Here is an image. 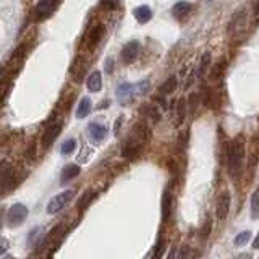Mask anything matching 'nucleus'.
I'll use <instances>...</instances> for the list:
<instances>
[{
    "instance_id": "nucleus-21",
    "label": "nucleus",
    "mask_w": 259,
    "mask_h": 259,
    "mask_svg": "<svg viewBox=\"0 0 259 259\" xmlns=\"http://www.w3.org/2000/svg\"><path fill=\"white\" fill-rule=\"evenodd\" d=\"M91 109H93L91 99H89V97H83V99H81L79 104H78L76 117H78V118H86V117L89 115V113H91Z\"/></svg>"
},
{
    "instance_id": "nucleus-5",
    "label": "nucleus",
    "mask_w": 259,
    "mask_h": 259,
    "mask_svg": "<svg viewBox=\"0 0 259 259\" xmlns=\"http://www.w3.org/2000/svg\"><path fill=\"white\" fill-rule=\"evenodd\" d=\"M62 132V120L57 118L55 115L51 117V120L47 121V126L44 130V135H42V146L44 148H51L54 144V141L57 140V136L60 135Z\"/></svg>"
},
{
    "instance_id": "nucleus-23",
    "label": "nucleus",
    "mask_w": 259,
    "mask_h": 259,
    "mask_svg": "<svg viewBox=\"0 0 259 259\" xmlns=\"http://www.w3.org/2000/svg\"><path fill=\"white\" fill-rule=\"evenodd\" d=\"M94 196H96V193L93 191V190H86L84 193H83V196H81L79 199H78V202H76V207L81 210V209H84L89 202H91L93 199H94Z\"/></svg>"
},
{
    "instance_id": "nucleus-40",
    "label": "nucleus",
    "mask_w": 259,
    "mask_h": 259,
    "mask_svg": "<svg viewBox=\"0 0 259 259\" xmlns=\"http://www.w3.org/2000/svg\"><path fill=\"white\" fill-rule=\"evenodd\" d=\"M253 248L254 249H259V232H257V235H256L254 240H253Z\"/></svg>"
},
{
    "instance_id": "nucleus-9",
    "label": "nucleus",
    "mask_w": 259,
    "mask_h": 259,
    "mask_svg": "<svg viewBox=\"0 0 259 259\" xmlns=\"http://www.w3.org/2000/svg\"><path fill=\"white\" fill-rule=\"evenodd\" d=\"M140 51H141V44L138 40H130L121 49V62L125 65L133 63L138 59V55H140Z\"/></svg>"
},
{
    "instance_id": "nucleus-43",
    "label": "nucleus",
    "mask_w": 259,
    "mask_h": 259,
    "mask_svg": "<svg viewBox=\"0 0 259 259\" xmlns=\"http://www.w3.org/2000/svg\"><path fill=\"white\" fill-rule=\"evenodd\" d=\"M0 229H2V219H0Z\"/></svg>"
},
{
    "instance_id": "nucleus-39",
    "label": "nucleus",
    "mask_w": 259,
    "mask_h": 259,
    "mask_svg": "<svg viewBox=\"0 0 259 259\" xmlns=\"http://www.w3.org/2000/svg\"><path fill=\"white\" fill-rule=\"evenodd\" d=\"M177 246H174L172 249H170V254H168V257L167 259H175V256H177Z\"/></svg>"
},
{
    "instance_id": "nucleus-32",
    "label": "nucleus",
    "mask_w": 259,
    "mask_h": 259,
    "mask_svg": "<svg viewBox=\"0 0 259 259\" xmlns=\"http://www.w3.org/2000/svg\"><path fill=\"white\" fill-rule=\"evenodd\" d=\"M198 104H199V94L193 93L190 96V99H188V105H186V109H190V112L194 113V112H196V109H198Z\"/></svg>"
},
{
    "instance_id": "nucleus-19",
    "label": "nucleus",
    "mask_w": 259,
    "mask_h": 259,
    "mask_svg": "<svg viewBox=\"0 0 259 259\" xmlns=\"http://www.w3.org/2000/svg\"><path fill=\"white\" fill-rule=\"evenodd\" d=\"M135 18L138 23H141V24H146L151 18H152V12H151V8L148 5H141V7H138L136 10H135Z\"/></svg>"
},
{
    "instance_id": "nucleus-8",
    "label": "nucleus",
    "mask_w": 259,
    "mask_h": 259,
    "mask_svg": "<svg viewBox=\"0 0 259 259\" xmlns=\"http://www.w3.org/2000/svg\"><path fill=\"white\" fill-rule=\"evenodd\" d=\"M88 62H86V59L83 55H78L75 60H73V63H71V76H73V79L76 81V83H83L84 81V78H86V71H88Z\"/></svg>"
},
{
    "instance_id": "nucleus-10",
    "label": "nucleus",
    "mask_w": 259,
    "mask_h": 259,
    "mask_svg": "<svg viewBox=\"0 0 259 259\" xmlns=\"http://www.w3.org/2000/svg\"><path fill=\"white\" fill-rule=\"evenodd\" d=\"M107 133H109V128L102 123H97V121H93V123H89L88 126V135L94 144L102 143L105 138H107Z\"/></svg>"
},
{
    "instance_id": "nucleus-25",
    "label": "nucleus",
    "mask_w": 259,
    "mask_h": 259,
    "mask_svg": "<svg viewBox=\"0 0 259 259\" xmlns=\"http://www.w3.org/2000/svg\"><path fill=\"white\" fill-rule=\"evenodd\" d=\"M75 149H76V140H75V138H68V140L63 141L62 146H60V152L63 154V156H68V154H71Z\"/></svg>"
},
{
    "instance_id": "nucleus-36",
    "label": "nucleus",
    "mask_w": 259,
    "mask_h": 259,
    "mask_svg": "<svg viewBox=\"0 0 259 259\" xmlns=\"http://www.w3.org/2000/svg\"><path fill=\"white\" fill-rule=\"evenodd\" d=\"M102 7L109 8V10H112V8L117 7V0H102Z\"/></svg>"
},
{
    "instance_id": "nucleus-18",
    "label": "nucleus",
    "mask_w": 259,
    "mask_h": 259,
    "mask_svg": "<svg viewBox=\"0 0 259 259\" xmlns=\"http://www.w3.org/2000/svg\"><path fill=\"white\" fill-rule=\"evenodd\" d=\"M86 84H88V89L91 93H99L102 89V75L99 71H93L91 75L88 76Z\"/></svg>"
},
{
    "instance_id": "nucleus-34",
    "label": "nucleus",
    "mask_w": 259,
    "mask_h": 259,
    "mask_svg": "<svg viewBox=\"0 0 259 259\" xmlns=\"http://www.w3.org/2000/svg\"><path fill=\"white\" fill-rule=\"evenodd\" d=\"M209 233H210V221H209V219H207V222L204 224V227H202V230H201V238L202 240H206L207 237H209Z\"/></svg>"
},
{
    "instance_id": "nucleus-15",
    "label": "nucleus",
    "mask_w": 259,
    "mask_h": 259,
    "mask_svg": "<svg viewBox=\"0 0 259 259\" xmlns=\"http://www.w3.org/2000/svg\"><path fill=\"white\" fill-rule=\"evenodd\" d=\"M79 172H81V168H79V165H76V164H68V165H65V167L62 168V172H60V183L65 185V183L71 182L73 178H76V177L79 175Z\"/></svg>"
},
{
    "instance_id": "nucleus-3",
    "label": "nucleus",
    "mask_w": 259,
    "mask_h": 259,
    "mask_svg": "<svg viewBox=\"0 0 259 259\" xmlns=\"http://www.w3.org/2000/svg\"><path fill=\"white\" fill-rule=\"evenodd\" d=\"M73 196H75V190H67V191H63V193H59V194H55L54 198H51V201L47 202V207L46 210L49 214H57V212H60L62 209L67 207Z\"/></svg>"
},
{
    "instance_id": "nucleus-35",
    "label": "nucleus",
    "mask_w": 259,
    "mask_h": 259,
    "mask_svg": "<svg viewBox=\"0 0 259 259\" xmlns=\"http://www.w3.org/2000/svg\"><path fill=\"white\" fill-rule=\"evenodd\" d=\"M8 248H10V243H8V240H5V238H0V256L5 254Z\"/></svg>"
},
{
    "instance_id": "nucleus-29",
    "label": "nucleus",
    "mask_w": 259,
    "mask_h": 259,
    "mask_svg": "<svg viewBox=\"0 0 259 259\" xmlns=\"http://www.w3.org/2000/svg\"><path fill=\"white\" fill-rule=\"evenodd\" d=\"M224 71H225V62L222 60V62H219V63L214 65L212 71H210V78H212V79H221L222 75H224Z\"/></svg>"
},
{
    "instance_id": "nucleus-12",
    "label": "nucleus",
    "mask_w": 259,
    "mask_h": 259,
    "mask_svg": "<svg viewBox=\"0 0 259 259\" xmlns=\"http://www.w3.org/2000/svg\"><path fill=\"white\" fill-rule=\"evenodd\" d=\"M115 96H117V101H118L120 105H128L130 102L133 101V97H135V88H133V84L121 83L117 88Z\"/></svg>"
},
{
    "instance_id": "nucleus-42",
    "label": "nucleus",
    "mask_w": 259,
    "mask_h": 259,
    "mask_svg": "<svg viewBox=\"0 0 259 259\" xmlns=\"http://www.w3.org/2000/svg\"><path fill=\"white\" fill-rule=\"evenodd\" d=\"M4 259H15L13 256H7V257H4Z\"/></svg>"
},
{
    "instance_id": "nucleus-33",
    "label": "nucleus",
    "mask_w": 259,
    "mask_h": 259,
    "mask_svg": "<svg viewBox=\"0 0 259 259\" xmlns=\"http://www.w3.org/2000/svg\"><path fill=\"white\" fill-rule=\"evenodd\" d=\"M190 253H191L190 246H188V245H183L180 249L177 251V256H175V259H188Z\"/></svg>"
},
{
    "instance_id": "nucleus-38",
    "label": "nucleus",
    "mask_w": 259,
    "mask_h": 259,
    "mask_svg": "<svg viewBox=\"0 0 259 259\" xmlns=\"http://www.w3.org/2000/svg\"><path fill=\"white\" fill-rule=\"evenodd\" d=\"M233 259H253V254H251V253H241V254H238L237 257H233Z\"/></svg>"
},
{
    "instance_id": "nucleus-4",
    "label": "nucleus",
    "mask_w": 259,
    "mask_h": 259,
    "mask_svg": "<svg viewBox=\"0 0 259 259\" xmlns=\"http://www.w3.org/2000/svg\"><path fill=\"white\" fill-rule=\"evenodd\" d=\"M246 21H248V12L246 8H238L233 13L232 20L229 23V32L230 36H240L246 31Z\"/></svg>"
},
{
    "instance_id": "nucleus-11",
    "label": "nucleus",
    "mask_w": 259,
    "mask_h": 259,
    "mask_svg": "<svg viewBox=\"0 0 259 259\" xmlns=\"http://www.w3.org/2000/svg\"><path fill=\"white\" fill-rule=\"evenodd\" d=\"M104 32H105L104 24H101V23L93 24V26L89 28L88 34H86V46H88L89 49H94L97 44L101 42V39H102V36H104Z\"/></svg>"
},
{
    "instance_id": "nucleus-22",
    "label": "nucleus",
    "mask_w": 259,
    "mask_h": 259,
    "mask_svg": "<svg viewBox=\"0 0 259 259\" xmlns=\"http://www.w3.org/2000/svg\"><path fill=\"white\" fill-rule=\"evenodd\" d=\"M186 101L185 99H180L177 102V107H175V125L180 126L183 121H185V117H186Z\"/></svg>"
},
{
    "instance_id": "nucleus-24",
    "label": "nucleus",
    "mask_w": 259,
    "mask_h": 259,
    "mask_svg": "<svg viewBox=\"0 0 259 259\" xmlns=\"http://www.w3.org/2000/svg\"><path fill=\"white\" fill-rule=\"evenodd\" d=\"M251 217L254 221H259V188L251 196Z\"/></svg>"
},
{
    "instance_id": "nucleus-13",
    "label": "nucleus",
    "mask_w": 259,
    "mask_h": 259,
    "mask_svg": "<svg viewBox=\"0 0 259 259\" xmlns=\"http://www.w3.org/2000/svg\"><path fill=\"white\" fill-rule=\"evenodd\" d=\"M230 204H232L230 193L229 191L222 193L221 196H219V199H217V207H215L217 219H221V221L227 219V215H229V212H230Z\"/></svg>"
},
{
    "instance_id": "nucleus-6",
    "label": "nucleus",
    "mask_w": 259,
    "mask_h": 259,
    "mask_svg": "<svg viewBox=\"0 0 259 259\" xmlns=\"http://www.w3.org/2000/svg\"><path fill=\"white\" fill-rule=\"evenodd\" d=\"M16 188V174L10 167H0V196L12 193Z\"/></svg>"
},
{
    "instance_id": "nucleus-26",
    "label": "nucleus",
    "mask_w": 259,
    "mask_h": 259,
    "mask_svg": "<svg viewBox=\"0 0 259 259\" xmlns=\"http://www.w3.org/2000/svg\"><path fill=\"white\" fill-rule=\"evenodd\" d=\"M165 253V240L164 237H159L157 243H156V246H154V254H152V259H162V256H164Z\"/></svg>"
},
{
    "instance_id": "nucleus-31",
    "label": "nucleus",
    "mask_w": 259,
    "mask_h": 259,
    "mask_svg": "<svg viewBox=\"0 0 259 259\" xmlns=\"http://www.w3.org/2000/svg\"><path fill=\"white\" fill-rule=\"evenodd\" d=\"M209 63H210V54H209V52H206L204 55H202L201 63H199V70H198V75H199V76H202V75H204V73L207 71Z\"/></svg>"
},
{
    "instance_id": "nucleus-1",
    "label": "nucleus",
    "mask_w": 259,
    "mask_h": 259,
    "mask_svg": "<svg viewBox=\"0 0 259 259\" xmlns=\"http://www.w3.org/2000/svg\"><path fill=\"white\" fill-rule=\"evenodd\" d=\"M149 136H151V133H149V128L146 126V123H143V121L136 123L132 132H130L126 141L123 143L121 156H123L125 159H130V160L136 159L138 156H140L143 146L148 143Z\"/></svg>"
},
{
    "instance_id": "nucleus-28",
    "label": "nucleus",
    "mask_w": 259,
    "mask_h": 259,
    "mask_svg": "<svg viewBox=\"0 0 259 259\" xmlns=\"http://www.w3.org/2000/svg\"><path fill=\"white\" fill-rule=\"evenodd\" d=\"M249 240H251V232L249 230L241 232L235 237V246H245Z\"/></svg>"
},
{
    "instance_id": "nucleus-14",
    "label": "nucleus",
    "mask_w": 259,
    "mask_h": 259,
    "mask_svg": "<svg viewBox=\"0 0 259 259\" xmlns=\"http://www.w3.org/2000/svg\"><path fill=\"white\" fill-rule=\"evenodd\" d=\"M57 5H59V0H39V4L36 5V15L39 18H44L55 10Z\"/></svg>"
},
{
    "instance_id": "nucleus-7",
    "label": "nucleus",
    "mask_w": 259,
    "mask_h": 259,
    "mask_svg": "<svg viewBox=\"0 0 259 259\" xmlns=\"http://www.w3.org/2000/svg\"><path fill=\"white\" fill-rule=\"evenodd\" d=\"M26 217H28V207L21 204V202H16V204L10 206V209H8L7 224H8V227L15 229V227L21 225L24 221H26Z\"/></svg>"
},
{
    "instance_id": "nucleus-37",
    "label": "nucleus",
    "mask_w": 259,
    "mask_h": 259,
    "mask_svg": "<svg viewBox=\"0 0 259 259\" xmlns=\"http://www.w3.org/2000/svg\"><path fill=\"white\" fill-rule=\"evenodd\" d=\"M105 71L107 73H112L113 71V60H107V63H105Z\"/></svg>"
},
{
    "instance_id": "nucleus-20",
    "label": "nucleus",
    "mask_w": 259,
    "mask_h": 259,
    "mask_svg": "<svg viewBox=\"0 0 259 259\" xmlns=\"http://www.w3.org/2000/svg\"><path fill=\"white\" fill-rule=\"evenodd\" d=\"M177 84H178V79L177 76H170L168 79H165L164 83L159 86V94L160 96H168L172 94L175 89H177Z\"/></svg>"
},
{
    "instance_id": "nucleus-27",
    "label": "nucleus",
    "mask_w": 259,
    "mask_h": 259,
    "mask_svg": "<svg viewBox=\"0 0 259 259\" xmlns=\"http://www.w3.org/2000/svg\"><path fill=\"white\" fill-rule=\"evenodd\" d=\"M143 112H144L146 115H148L152 121H156V123L160 120V113H159V110H157L156 105H144Z\"/></svg>"
},
{
    "instance_id": "nucleus-30",
    "label": "nucleus",
    "mask_w": 259,
    "mask_h": 259,
    "mask_svg": "<svg viewBox=\"0 0 259 259\" xmlns=\"http://www.w3.org/2000/svg\"><path fill=\"white\" fill-rule=\"evenodd\" d=\"M133 88H135V94H138V96H144L146 93L149 91L151 83H149L148 79H143V81H140L138 84H135Z\"/></svg>"
},
{
    "instance_id": "nucleus-41",
    "label": "nucleus",
    "mask_w": 259,
    "mask_h": 259,
    "mask_svg": "<svg viewBox=\"0 0 259 259\" xmlns=\"http://www.w3.org/2000/svg\"><path fill=\"white\" fill-rule=\"evenodd\" d=\"M254 13L259 15V0H256V4H254Z\"/></svg>"
},
{
    "instance_id": "nucleus-16",
    "label": "nucleus",
    "mask_w": 259,
    "mask_h": 259,
    "mask_svg": "<svg viewBox=\"0 0 259 259\" xmlns=\"http://www.w3.org/2000/svg\"><path fill=\"white\" fill-rule=\"evenodd\" d=\"M172 193H170L168 190L164 191V194H162V202H160V209H162V221L167 222L170 219V214H172Z\"/></svg>"
},
{
    "instance_id": "nucleus-2",
    "label": "nucleus",
    "mask_w": 259,
    "mask_h": 259,
    "mask_svg": "<svg viewBox=\"0 0 259 259\" xmlns=\"http://www.w3.org/2000/svg\"><path fill=\"white\" fill-rule=\"evenodd\" d=\"M227 165L233 178H240L245 168V144L241 140H235L227 146Z\"/></svg>"
},
{
    "instance_id": "nucleus-17",
    "label": "nucleus",
    "mask_w": 259,
    "mask_h": 259,
    "mask_svg": "<svg viewBox=\"0 0 259 259\" xmlns=\"http://www.w3.org/2000/svg\"><path fill=\"white\" fill-rule=\"evenodd\" d=\"M191 12H193V5L188 2H177L172 7V15L177 20H185L186 16H190Z\"/></svg>"
}]
</instances>
